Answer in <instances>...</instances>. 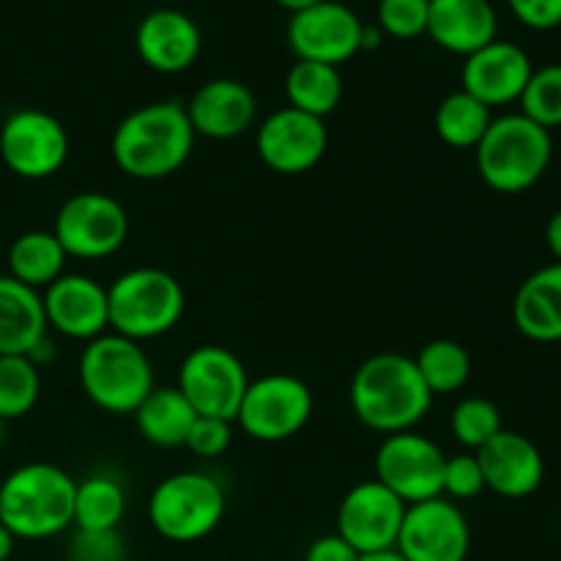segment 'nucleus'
<instances>
[{"instance_id": "obj_45", "label": "nucleus", "mask_w": 561, "mask_h": 561, "mask_svg": "<svg viewBox=\"0 0 561 561\" xmlns=\"http://www.w3.org/2000/svg\"><path fill=\"white\" fill-rule=\"evenodd\" d=\"M3 442H5V422L0 420V447H3Z\"/></svg>"}, {"instance_id": "obj_33", "label": "nucleus", "mask_w": 561, "mask_h": 561, "mask_svg": "<svg viewBox=\"0 0 561 561\" xmlns=\"http://www.w3.org/2000/svg\"><path fill=\"white\" fill-rule=\"evenodd\" d=\"M449 427H453V436L463 444L469 453L485 447L499 431H504L502 425V411L496 403H491L488 398H466L455 405L453 416H449Z\"/></svg>"}, {"instance_id": "obj_26", "label": "nucleus", "mask_w": 561, "mask_h": 561, "mask_svg": "<svg viewBox=\"0 0 561 561\" xmlns=\"http://www.w3.org/2000/svg\"><path fill=\"white\" fill-rule=\"evenodd\" d=\"M5 261H9V277L42 294L60 274H66L69 255L53 230H27L11 241Z\"/></svg>"}, {"instance_id": "obj_43", "label": "nucleus", "mask_w": 561, "mask_h": 561, "mask_svg": "<svg viewBox=\"0 0 561 561\" xmlns=\"http://www.w3.org/2000/svg\"><path fill=\"white\" fill-rule=\"evenodd\" d=\"M274 3H279L283 9H288L290 14H294V11L307 9V5H312V3H321V0H274Z\"/></svg>"}, {"instance_id": "obj_24", "label": "nucleus", "mask_w": 561, "mask_h": 561, "mask_svg": "<svg viewBox=\"0 0 561 561\" xmlns=\"http://www.w3.org/2000/svg\"><path fill=\"white\" fill-rule=\"evenodd\" d=\"M47 334L42 294L0 274V356H31Z\"/></svg>"}, {"instance_id": "obj_9", "label": "nucleus", "mask_w": 561, "mask_h": 561, "mask_svg": "<svg viewBox=\"0 0 561 561\" xmlns=\"http://www.w3.org/2000/svg\"><path fill=\"white\" fill-rule=\"evenodd\" d=\"M53 233L69 257L102 261L129 239V214L113 195L80 192L58 208Z\"/></svg>"}, {"instance_id": "obj_10", "label": "nucleus", "mask_w": 561, "mask_h": 561, "mask_svg": "<svg viewBox=\"0 0 561 561\" xmlns=\"http://www.w3.org/2000/svg\"><path fill=\"white\" fill-rule=\"evenodd\" d=\"M244 365L225 345H197L179 367V389L197 416L236 422L241 398L247 392Z\"/></svg>"}, {"instance_id": "obj_41", "label": "nucleus", "mask_w": 561, "mask_h": 561, "mask_svg": "<svg viewBox=\"0 0 561 561\" xmlns=\"http://www.w3.org/2000/svg\"><path fill=\"white\" fill-rule=\"evenodd\" d=\"M381 38H383V31L378 25H365V31H362V49H378L381 47Z\"/></svg>"}, {"instance_id": "obj_27", "label": "nucleus", "mask_w": 561, "mask_h": 561, "mask_svg": "<svg viewBox=\"0 0 561 561\" xmlns=\"http://www.w3.org/2000/svg\"><path fill=\"white\" fill-rule=\"evenodd\" d=\"M343 75L337 66L316 64V60H296L285 77V96L288 107L327 121L343 102Z\"/></svg>"}, {"instance_id": "obj_32", "label": "nucleus", "mask_w": 561, "mask_h": 561, "mask_svg": "<svg viewBox=\"0 0 561 561\" xmlns=\"http://www.w3.org/2000/svg\"><path fill=\"white\" fill-rule=\"evenodd\" d=\"M520 115L535 121L542 129L561 126V64H548L531 71L524 93L518 99Z\"/></svg>"}, {"instance_id": "obj_40", "label": "nucleus", "mask_w": 561, "mask_h": 561, "mask_svg": "<svg viewBox=\"0 0 561 561\" xmlns=\"http://www.w3.org/2000/svg\"><path fill=\"white\" fill-rule=\"evenodd\" d=\"M546 244L551 250L553 263H561V211L553 214L546 225Z\"/></svg>"}, {"instance_id": "obj_14", "label": "nucleus", "mask_w": 561, "mask_h": 561, "mask_svg": "<svg viewBox=\"0 0 561 561\" xmlns=\"http://www.w3.org/2000/svg\"><path fill=\"white\" fill-rule=\"evenodd\" d=\"M362 31L365 22L351 5L321 0L290 14L288 44L296 60H316L340 69L345 60L362 53Z\"/></svg>"}, {"instance_id": "obj_2", "label": "nucleus", "mask_w": 561, "mask_h": 561, "mask_svg": "<svg viewBox=\"0 0 561 561\" xmlns=\"http://www.w3.org/2000/svg\"><path fill=\"white\" fill-rule=\"evenodd\" d=\"M195 129L181 102H151L131 110L113 131V162L137 181H162L179 173L195 148Z\"/></svg>"}, {"instance_id": "obj_22", "label": "nucleus", "mask_w": 561, "mask_h": 561, "mask_svg": "<svg viewBox=\"0 0 561 561\" xmlns=\"http://www.w3.org/2000/svg\"><path fill=\"white\" fill-rule=\"evenodd\" d=\"M499 16L491 0H431L427 36L442 49L469 58L496 42Z\"/></svg>"}, {"instance_id": "obj_15", "label": "nucleus", "mask_w": 561, "mask_h": 561, "mask_svg": "<svg viewBox=\"0 0 561 561\" xmlns=\"http://www.w3.org/2000/svg\"><path fill=\"white\" fill-rule=\"evenodd\" d=\"M409 504L400 502L378 480L351 488L337 507V531L359 557L392 551Z\"/></svg>"}, {"instance_id": "obj_20", "label": "nucleus", "mask_w": 561, "mask_h": 561, "mask_svg": "<svg viewBox=\"0 0 561 561\" xmlns=\"http://www.w3.org/2000/svg\"><path fill=\"white\" fill-rule=\"evenodd\" d=\"M488 491L504 499H526L540 491L546 480V460L531 438L515 431H499L482 449H477Z\"/></svg>"}, {"instance_id": "obj_25", "label": "nucleus", "mask_w": 561, "mask_h": 561, "mask_svg": "<svg viewBox=\"0 0 561 561\" xmlns=\"http://www.w3.org/2000/svg\"><path fill=\"white\" fill-rule=\"evenodd\" d=\"M137 433L142 442L162 449L184 447L197 414L184 394L175 387H153L151 394L137 405L135 414Z\"/></svg>"}, {"instance_id": "obj_42", "label": "nucleus", "mask_w": 561, "mask_h": 561, "mask_svg": "<svg viewBox=\"0 0 561 561\" xmlns=\"http://www.w3.org/2000/svg\"><path fill=\"white\" fill-rule=\"evenodd\" d=\"M14 546H16L14 535H11V531L5 529L3 524H0V561L11 559V553H14Z\"/></svg>"}, {"instance_id": "obj_13", "label": "nucleus", "mask_w": 561, "mask_h": 561, "mask_svg": "<svg viewBox=\"0 0 561 561\" xmlns=\"http://www.w3.org/2000/svg\"><path fill=\"white\" fill-rule=\"evenodd\" d=\"M394 551L405 561H466L471 551L469 518L447 496L409 504Z\"/></svg>"}, {"instance_id": "obj_31", "label": "nucleus", "mask_w": 561, "mask_h": 561, "mask_svg": "<svg viewBox=\"0 0 561 561\" xmlns=\"http://www.w3.org/2000/svg\"><path fill=\"white\" fill-rule=\"evenodd\" d=\"M42 394V373L27 356H0V420H22Z\"/></svg>"}, {"instance_id": "obj_4", "label": "nucleus", "mask_w": 561, "mask_h": 561, "mask_svg": "<svg viewBox=\"0 0 561 561\" xmlns=\"http://www.w3.org/2000/svg\"><path fill=\"white\" fill-rule=\"evenodd\" d=\"M553 157L551 131L520 113L499 115L474 148L477 173L499 195H520L531 190Z\"/></svg>"}, {"instance_id": "obj_35", "label": "nucleus", "mask_w": 561, "mask_h": 561, "mask_svg": "<svg viewBox=\"0 0 561 561\" xmlns=\"http://www.w3.org/2000/svg\"><path fill=\"white\" fill-rule=\"evenodd\" d=\"M485 491V477H482L480 460L474 453H460L447 458L444 463V485L442 496L453 502H466Z\"/></svg>"}, {"instance_id": "obj_12", "label": "nucleus", "mask_w": 561, "mask_h": 561, "mask_svg": "<svg viewBox=\"0 0 561 561\" xmlns=\"http://www.w3.org/2000/svg\"><path fill=\"white\" fill-rule=\"evenodd\" d=\"M444 463H447V455L433 438L416 431L394 433V436H383L378 447L373 480L389 488L405 504L431 502L442 496Z\"/></svg>"}, {"instance_id": "obj_1", "label": "nucleus", "mask_w": 561, "mask_h": 561, "mask_svg": "<svg viewBox=\"0 0 561 561\" xmlns=\"http://www.w3.org/2000/svg\"><path fill=\"white\" fill-rule=\"evenodd\" d=\"M348 398L356 420L381 436L414 431L433 405L416 362L398 351L367 356L351 378Z\"/></svg>"}, {"instance_id": "obj_37", "label": "nucleus", "mask_w": 561, "mask_h": 561, "mask_svg": "<svg viewBox=\"0 0 561 561\" xmlns=\"http://www.w3.org/2000/svg\"><path fill=\"white\" fill-rule=\"evenodd\" d=\"M230 442H233V422L197 416L184 447L197 458H219V455L228 453Z\"/></svg>"}, {"instance_id": "obj_16", "label": "nucleus", "mask_w": 561, "mask_h": 561, "mask_svg": "<svg viewBox=\"0 0 561 561\" xmlns=\"http://www.w3.org/2000/svg\"><path fill=\"white\" fill-rule=\"evenodd\" d=\"M255 148L261 162L274 173H310L329 148L327 121L294 107H279L257 126Z\"/></svg>"}, {"instance_id": "obj_8", "label": "nucleus", "mask_w": 561, "mask_h": 561, "mask_svg": "<svg viewBox=\"0 0 561 561\" xmlns=\"http://www.w3.org/2000/svg\"><path fill=\"white\" fill-rule=\"evenodd\" d=\"M312 392L290 373H268L247 383L236 425L252 442L279 444L299 436L312 416Z\"/></svg>"}, {"instance_id": "obj_23", "label": "nucleus", "mask_w": 561, "mask_h": 561, "mask_svg": "<svg viewBox=\"0 0 561 561\" xmlns=\"http://www.w3.org/2000/svg\"><path fill=\"white\" fill-rule=\"evenodd\" d=\"M513 323L526 340H561V263H548L520 283L513 299Z\"/></svg>"}, {"instance_id": "obj_21", "label": "nucleus", "mask_w": 561, "mask_h": 561, "mask_svg": "<svg viewBox=\"0 0 561 561\" xmlns=\"http://www.w3.org/2000/svg\"><path fill=\"white\" fill-rule=\"evenodd\" d=\"M135 47L142 64L162 75H179L197 60L203 36L197 22L179 9H157L137 25Z\"/></svg>"}, {"instance_id": "obj_17", "label": "nucleus", "mask_w": 561, "mask_h": 561, "mask_svg": "<svg viewBox=\"0 0 561 561\" xmlns=\"http://www.w3.org/2000/svg\"><path fill=\"white\" fill-rule=\"evenodd\" d=\"M44 318L53 332L69 340H91L110 332L107 288L85 274H60L42 290Z\"/></svg>"}, {"instance_id": "obj_39", "label": "nucleus", "mask_w": 561, "mask_h": 561, "mask_svg": "<svg viewBox=\"0 0 561 561\" xmlns=\"http://www.w3.org/2000/svg\"><path fill=\"white\" fill-rule=\"evenodd\" d=\"M359 559H362L359 553H356L340 535L318 537L305 553V561H359Z\"/></svg>"}, {"instance_id": "obj_44", "label": "nucleus", "mask_w": 561, "mask_h": 561, "mask_svg": "<svg viewBox=\"0 0 561 561\" xmlns=\"http://www.w3.org/2000/svg\"><path fill=\"white\" fill-rule=\"evenodd\" d=\"M359 561H405V559L392 548V551H381V553H370V557H362Z\"/></svg>"}, {"instance_id": "obj_6", "label": "nucleus", "mask_w": 561, "mask_h": 561, "mask_svg": "<svg viewBox=\"0 0 561 561\" xmlns=\"http://www.w3.org/2000/svg\"><path fill=\"white\" fill-rule=\"evenodd\" d=\"M186 296L179 279L157 266H137L107 285L110 332L135 343L173 332L184 316Z\"/></svg>"}, {"instance_id": "obj_3", "label": "nucleus", "mask_w": 561, "mask_h": 561, "mask_svg": "<svg viewBox=\"0 0 561 561\" xmlns=\"http://www.w3.org/2000/svg\"><path fill=\"white\" fill-rule=\"evenodd\" d=\"M77 480L55 463H25L0 482V524L14 540H49L75 524Z\"/></svg>"}, {"instance_id": "obj_34", "label": "nucleus", "mask_w": 561, "mask_h": 561, "mask_svg": "<svg viewBox=\"0 0 561 561\" xmlns=\"http://www.w3.org/2000/svg\"><path fill=\"white\" fill-rule=\"evenodd\" d=\"M427 14H431V0H378V27L383 36H425Z\"/></svg>"}, {"instance_id": "obj_18", "label": "nucleus", "mask_w": 561, "mask_h": 561, "mask_svg": "<svg viewBox=\"0 0 561 561\" xmlns=\"http://www.w3.org/2000/svg\"><path fill=\"white\" fill-rule=\"evenodd\" d=\"M531 71L535 66L524 47L496 38L466 58L460 82L469 96L493 110L518 102Z\"/></svg>"}, {"instance_id": "obj_36", "label": "nucleus", "mask_w": 561, "mask_h": 561, "mask_svg": "<svg viewBox=\"0 0 561 561\" xmlns=\"http://www.w3.org/2000/svg\"><path fill=\"white\" fill-rule=\"evenodd\" d=\"M126 540L118 529H77L69 542V561H126Z\"/></svg>"}, {"instance_id": "obj_19", "label": "nucleus", "mask_w": 561, "mask_h": 561, "mask_svg": "<svg viewBox=\"0 0 561 561\" xmlns=\"http://www.w3.org/2000/svg\"><path fill=\"white\" fill-rule=\"evenodd\" d=\"M197 137L233 140L252 129L257 118V99L250 85L233 77H217L192 93L184 104Z\"/></svg>"}, {"instance_id": "obj_38", "label": "nucleus", "mask_w": 561, "mask_h": 561, "mask_svg": "<svg viewBox=\"0 0 561 561\" xmlns=\"http://www.w3.org/2000/svg\"><path fill=\"white\" fill-rule=\"evenodd\" d=\"M507 3L531 31H553L561 25V0H507Z\"/></svg>"}, {"instance_id": "obj_7", "label": "nucleus", "mask_w": 561, "mask_h": 561, "mask_svg": "<svg viewBox=\"0 0 561 561\" xmlns=\"http://www.w3.org/2000/svg\"><path fill=\"white\" fill-rule=\"evenodd\" d=\"M225 488L203 471H179L153 488L148 499V520L159 537L170 542L206 540L225 518Z\"/></svg>"}, {"instance_id": "obj_30", "label": "nucleus", "mask_w": 561, "mask_h": 561, "mask_svg": "<svg viewBox=\"0 0 561 561\" xmlns=\"http://www.w3.org/2000/svg\"><path fill=\"white\" fill-rule=\"evenodd\" d=\"M416 370H420L422 381L431 389V394H455L469 383L471 378V356L455 340H431L422 345L420 354L414 356Z\"/></svg>"}, {"instance_id": "obj_29", "label": "nucleus", "mask_w": 561, "mask_h": 561, "mask_svg": "<svg viewBox=\"0 0 561 561\" xmlns=\"http://www.w3.org/2000/svg\"><path fill=\"white\" fill-rule=\"evenodd\" d=\"M491 121V107L469 96L463 88L447 93L436 107V115H433V126H436V135L442 137V142H447L449 148H471V151L480 146Z\"/></svg>"}, {"instance_id": "obj_28", "label": "nucleus", "mask_w": 561, "mask_h": 561, "mask_svg": "<svg viewBox=\"0 0 561 561\" xmlns=\"http://www.w3.org/2000/svg\"><path fill=\"white\" fill-rule=\"evenodd\" d=\"M126 515V491L107 474H91L75 488V526L85 531L118 529Z\"/></svg>"}, {"instance_id": "obj_11", "label": "nucleus", "mask_w": 561, "mask_h": 561, "mask_svg": "<svg viewBox=\"0 0 561 561\" xmlns=\"http://www.w3.org/2000/svg\"><path fill=\"white\" fill-rule=\"evenodd\" d=\"M0 159L25 181L53 179L69 159V135L47 110H14L0 126Z\"/></svg>"}, {"instance_id": "obj_5", "label": "nucleus", "mask_w": 561, "mask_h": 561, "mask_svg": "<svg viewBox=\"0 0 561 561\" xmlns=\"http://www.w3.org/2000/svg\"><path fill=\"white\" fill-rule=\"evenodd\" d=\"M80 383L85 398L99 411L113 416L135 414L151 394L153 365L146 348L115 332L85 343L80 356Z\"/></svg>"}]
</instances>
